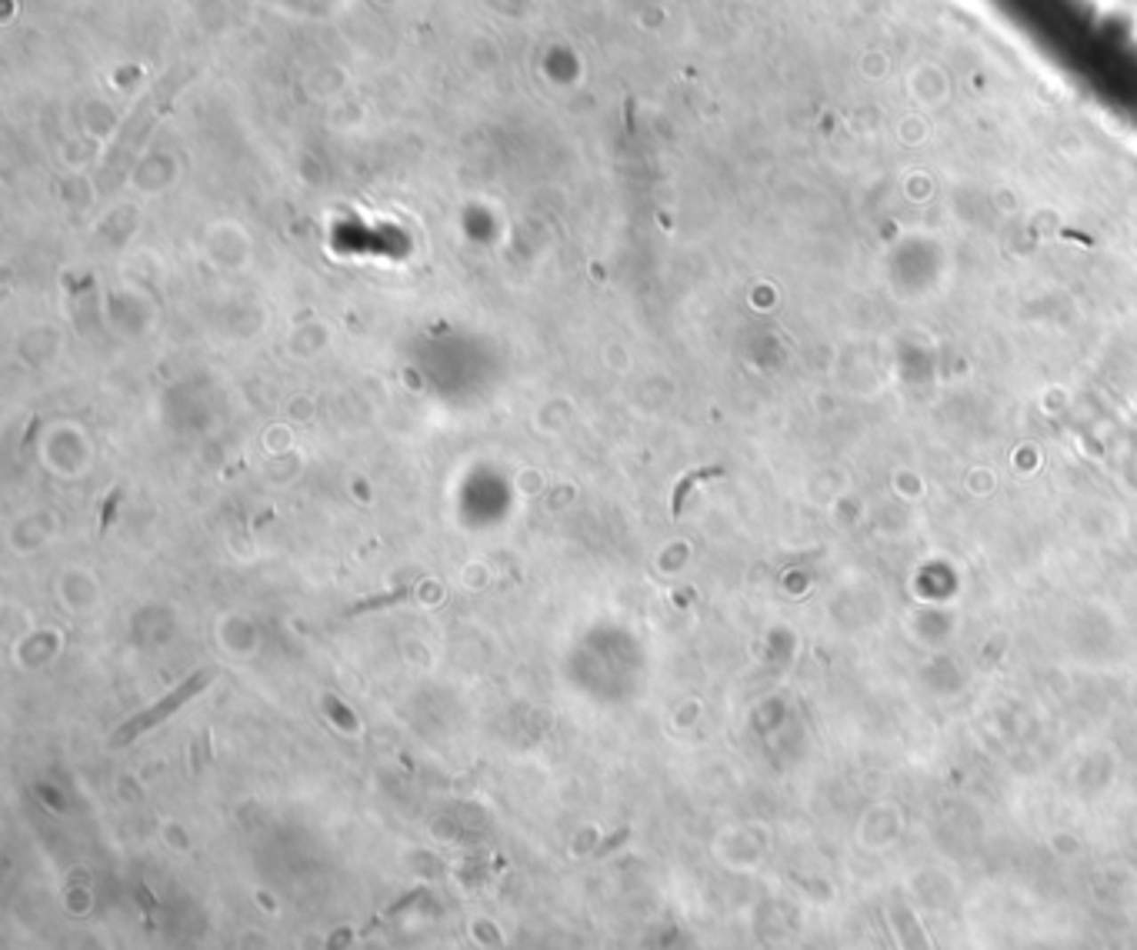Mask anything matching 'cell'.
<instances>
[{
	"label": "cell",
	"mask_w": 1137,
	"mask_h": 950,
	"mask_svg": "<svg viewBox=\"0 0 1137 950\" xmlns=\"http://www.w3.org/2000/svg\"><path fill=\"white\" fill-rule=\"evenodd\" d=\"M211 677H214L211 671H198V673H190V677H187L184 684H181V687H173V690H171V694H167V697H160L157 704H150L147 711L133 713L131 721H124V724H120L117 730H114V737H110V744H114V747H124V744H131V740H137V737H141V734H147L150 727H157L160 721H167V717H171L173 711H181V707H184L187 700H194V697H198L200 690H204V687L211 684Z\"/></svg>",
	"instance_id": "6da1fadb"
},
{
	"label": "cell",
	"mask_w": 1137,
	"mask_h": 950,
	"mask_svg": "<svg viewBox=\"0 0 1137 950\" xmlns=\"http://www.w3.org/2000/svg\"><path fill=\"white\" fill-rule=\"evenodd\" d=\"M721 474H724V467H698V471H690V474L681 477V480H677V487H674V501H671V514L681 517L690 490L698 487L701 480H711V477H721Z\"/></svg>",
	"instance_id": "7a4b0ae2"
},
{
	"label": "cell",
	"mask_w": 1137,
	"mask_h": 950,
	"mask_svg": "<svg viewBox=\"0 0 1137 950\" xmlns=\"http://www.w3.org/2000/svg\"><path fill=\"white\" fill-rule=\"evenodd\" d=\"M410 591H414V587H400V591H391V594H383V597L360 600V604H354V608L347 610V617H358V614H364V610H377V608H387V604H397V600H404Z\"/></svg>",
	"instance_id": "3957f363"
},
{
	"label": "cell",
	"mask_w": 1137,
	"mask_h": 950,
	"mask_svg": "<svg viewBox=\"0 0 1137 950\" xmlns=\"http://www.w3.org/2000/svg\"><path fill=\"white\" fill-rule=\"evenodd\" d=\"M117 503H120V487L104 501V514H101V527L104 530L110 527V520H114V514H117Z\"/></svg>",
	"instance_id": "277c9868"
},
{
	"label": "cell",
	"mask_w": 1137,
	"mask_h": 950,
	"mask_svg": "<svg viewBox=\"0 0 1137 950\" xmlns=\"http://www.w3.org/2000/svg\"><path fill=\"white\" fill-rule=\"evenodd\" d=\"M624 837H627V831H617V833H614V837H610V841H604V844L597 847V854H594V857L601 860V857H604V854H608V850H610V847H617V844H621Z\"/></svg>",
	"instance_id": "5b68a950"
}]
</instances>
